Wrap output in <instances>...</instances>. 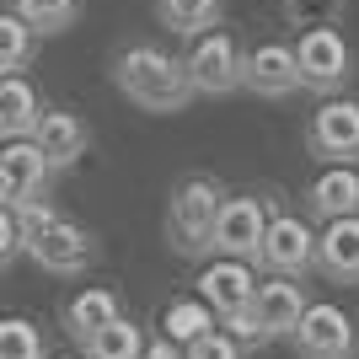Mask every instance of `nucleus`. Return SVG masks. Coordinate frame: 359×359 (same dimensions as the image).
<instances>
[{"label": "nucleus", "instance_id": "19", "mask_svg": "<svg viewBox=\"0 0 359 359\" xmlns=\"http://www.w3.org/2000/svg\"><path fill=\"white\" fill-rule=\"evenodd\" d=\"M0 166H6V172L16 177V188H22L27 198H43L48 177H54V172H48V161H43V150L32 145L27 135H22V140H6V145H0Z\"/></svg>", "mask_w": 359, "mask_h": 359}, {"label": "nucleus", "instance_id": "28", "mask_svg": "<svg viewBox=\"0 0 359 359\" xmlns=\"http://www.w3.org/2000/svg\"><path fill=\"white\" fill-rule=\"evenodd\" d=\"M22 198H27V194H22V188H16V177L6 172V166H0V210H16Z\"/></svg>", "mask_w": 359, "mask_h": 359}, {"label": "nucleus", "instance_id": "4", "mask_svg": "<svg viewBox=\"0 0 359 359\" xmlns=\"http://www.w3.org/2000/svg\"><path fill=\"white\" fill-rule=\"evenodd\" d=\"M290 348L295 359H359V322L332 300H306Z\"/></svg>", "mask_w": 359, "mask_h": 359}, {"label": "nucleus", "instance_id": "7", "mask_svg": "<svg viewBox=\"0 0 359 359\" xmlns=\"http://www.w3.org/2000/svg\"><path fill=\"white\" fill-rule=\"evenodd\" d=\"M269 198L257 194H236V198H220L210 225V252L220 257H241V263H257V247H263V231H269Z\"/></svg>", "mask_w": 359, "mask_h": 359}, {"label": "nucleus", "instance_id": "20", "mask_svg": "<svg viewBox=\"0 0 359 359\" xmlns=\"http://www.w3.org/2000/svg\"><path fill=\"white\" fill-rule=\"evenodd\" d=\"M81 348H86L81 359H140V354H145V327H140V322H129V316L118 311L107 327L91 332Z\"/></svg>", "mask_w": 359, "mask_h": 359}, {"label": "nucleus", "instance_id": "13", "mask_svg": "<svg viewBox=\"0 0 359 359\" xmlns=\"http://www.w3.org/2000/svg\"><path fill=\"white\" fill-rule=\"evenodd\" d=\"M252 290H257V273H252V263H241V257H215L210 269L198 273V300H204L215 316H231V311H241V306H252Z\"/></svg>", "mask_w": 359, "mask_h": 359}, {"label": "nucleus", "instance_id": "6", "mask_svg": "<svg viewBox=\"0 0 359 359\" xmlns=\"http://www.w3.org/2000/svg\"><path fill=\"white\" fill-rule=\"evenodd\" d=\"M295 70H300V86H306V91H316V97H338V91L354 81V54H348L344 32H338V27L300 32Z\"/></svg>", "mask_w": 359, "mask_h": 359}, {"label": "nucleus", "instance_id": "10", "mask_svg": "<svg viewBox=\"0 0 359 359\" xmlns=\"http://www.w3.org/2000/svg\"><path fill=\"white\" fill-rule=\"evenodd\" d=\"M241 91H252L263 102H285L300 91V70H295V48L290 43H257L241 54Z\"/></svg>", "mask_w": 359, "mask_h": 359}, {"label": "nucleus", "instance_id": "22", "mask_svg": "<svg viewBox=\"0 0 359 359\" xmlns=\"http://www.w3.org/2000/svg\"><path fill=\"white\" fill-rule=\"evenodd\" d=\"M215 322H220V316H215L204 300H172V306L161 311V338H172V344H194V338L215 332Z\"/></svg>", "mask_w": 359, "mask_h": 359}, {"label": "nucleus", "instance_id": "17", "mask_svg": "<svg viewBox=\"0 0 359 359\" xmlns=\"http://www.w3.org/2000/svg\"><path fill=\"white\" fill-rule=\"evenodd\" d=\"M225 0H156V22L172 38H198V32L220 27Z\"/></svg>", "mask_w": 359, "mask_h": 359}, {"label": "nucleus", "instance_id": "3", "mask_svg": "<svg viewBox=\"0 0 359 359\" xmlns=\"http://www.w3.org/2000/svg\"><path fill=\"white\" fill-rule=\"evenodd\" d=\"M220 182L194 172V177H182L172 188V204H166V241H172V252L182 257H198L210 252V225H215V210H220Z\"/></svg>", "mask_w": 359, "mask_h": 359}, {"label": "nucleus", "instance_id": "11", "mask_svg": "<svg viewBox=\"0 0 359 359\" xmlns=\"http://www.w3.org/2000/svg\"><path fill=\"white\" fill-rule=\"evenodd\" d=\"M306 311V285L300 279H285V273H273L263 285L252 290V316H257V332H263V344L273 338H290Z\"/></svg>", "mask_w": 359, "mask_h": 359}, {"label": "nucleus", "instance_id": "21", "mask_svg": "<svg viewBox=\"0 0 359 359\" xmlns=\"http://www.w3.org/2000/svg\"><path fill=\"white\" fill-rule=\"evenodd\" d=\"M11 11L38 38H60V32H70L81 22V0H11Z\"/></svg>", "mask_w": 359, "mask_h": 359}, {"label": "nucleus", "instance_id": "23", "mask_svg": "<svg viewBox=\"0 0 359 359\" xmlns=\"http://www.w3.org/2000/svg\"><path fill=\"white\" fill-rule=\"evenodd\" d=\"M32 48H38V32H32L16 11H0V75L27 70Z\"/></svg>", "mask_w": 359, "mask_h": 359}, {"label": "nucleus", "instance_id": "15", "mask_svg": "<svg viewBox=\"0 0 359 359\" xmlns=\"http://www.w3.org/2000/svg\"><path fill=\"white\" fill-rule=\"evenodd\" d=\"M306 210L316 220H338V215H359V172L354 166H327L316 172L306 188Z\"/></svg>", "mask_w": 359, "mask_h": 359}, {"label": "nucleus", "instance_id": "26", "mask_svg": "<svg viewBox=\"0 0 359 359\" xmlns=\"http://www.w3.org/2000/svg\"><path fill=\"white\" fill-rule=\"evenodd\" d=\"M22 257V220L11 210H0V269H11Z\"/></svg>", "mask_w": 359, "mask_h": 359}, {"label": "nucleus", "instance_id": "25", "mask_svg": "<svg viewBox=\"0 0 359 359\" xmlns=\"http://www.w3.org/2000/svg\"><path fill=\"white\" fill-rule=\"evenodd\" d=\"M182 359H247V344H236L231 332H204L194 344H182Z\"/></svg>", "mask_w": 359, "mask_h": 359}, {"label": "nucleus", "instance_id": "9", "mask_svg": "<svg viewBox=\"0 0 359 359\" xmlns=\"http://www.w3.org/2000/svg\"><path fill=\"white\" fill-rule=\"evenodd\" d=\"M257 263L269 273H285V279H306V273L316 269V231L300 220V215H269Z\"/></svg>", "mask_w": 359, "mask_h": 359}, {"label": "nucleus", "instance_id": "29", "mask_svg": "<svg viewBox=\"0 0 359 359\" xmlns=\"http://www.w3.org/2000/svg\"><path fill=\"white\" fill-rule=\"evenodd\" d=\"M43 359H81V354H43Z\"/></svg>", "mask_w": 359, "mask_h": 359}, {"label": "nucleus", "instance_id": "8", "mask_svg": "<svg viewBox=\"0 0 359 359\" xmlns=\"http://www.w3.org/2000/svg\"><path fill=\"white\" fill-rule=\"evenodd\" d=\"M306 150L327 166H359V102L354 97H322L306 123Z\"/></svg>", "mask_w": 359, "mask_h": 359}, {"label": "nucleus", "instance_id": "18", "mask_svg": "<svg viewBox=\"0 0 359 359\" xmlns=\"http://www.w3.org/2000/svg\"><path fill=\"white\" fill-rule=\"evenodd\" d=\"M118 311H123V306H118V295H113V290H81V295L65 300V332H70L75 344H86L91 332L107 327Z\"/></svg>", "mask_w": 359, "mask_h": 359}, {"label": "nucleus", "instance_id": "2", "mask_svg": "<svg viewBox=\"0 0 359 359\" xmlns=\"http://www.w3.org/2000/svg\"><path fill=\"white\" fill-rule=\"evenodd\" d=\"M22 252L43 273L75 279V273H86L97 263V236H91L86 225L65 220L60 210H43V215H32V220H22Z\"/></svg>", "mask_w": 359, "mask_h": 359}, {"label": "nucleus", "instance_id": "5", "mask_svg": "<svg viewBox=\"0 0 359 359\" xmlns=\"http://www.w3.org/2000/svg\"><path fill=\"white\" fill-rule=\"evenodd\" d=\"M188 43L194 48L182 60V75H188L194 97H231V91H241V43L231 32L210 27L198 38H188Z\"/></svg>", "mask_w": 359, "mask_h": 359}, {"label": "nucleus", "instance_id": "16", "mask_svg": "<svg viewBox=\"0 0 359 359\" xmlns=\"http://www.w3.org/2000/svg\"><path fill=\"white\" fill-rule=\"evenodd\" d=\"M43 102H38V91H32L27 75H0V140H22L32 135V123H38Z\"/></svg>", "mask_w": 359, "mask_h": 359}, {"label": "nucleus", "instance_id": "1", "mask_svg": "<svg viewBox=\"0 0 359 359\" xmlns=\"http://www.w3.org/2000/svg\"><path fill=\"white\" fill-rule=\"evenodd\" d=\"M113 86L145 113H182L194 102V86L182 75V60H172L156 43H129L113 60Z\"/></svg>", "mask_w": 359, "mask_h": 359}, {"label": "nucleus", "instance_id": "24", "mask_svg": "<svg viewBox=\"0 0 359 359\" xmlns=\"http://www.w3.org/2000/svg\"><path fill=\"white\" fill-rule=\"evenodd\" d=\"M43 332L27 316H0V359H43Z\"/></svg>", "mask_w": 359, "mask_h": 359}, {"label": "nucleus", "instance_id": "14", "mask_svg": "<svg viewBox=\"0 0 359 359\" xmlns=\"http://www.w3.org/2000/svg\"><path fill=\"white\" fill-rule=\"evenodd\" d=\"M316 273L332 285H359V215H338L316 236Z\"/></svg>", "mask_w": 359, "mask_h": 359}, {"label": "nucleus", "instance_id": "27", "mask_svg": "<svg viewBox=\"0 0 359 359\" xmlns=\"http://www.w3.org/2000/svg\"><path fill=\"white\" fill-rule=\"evenodd\" d=\"M140 359H182V344H172V338H145V354Z\"/></svg>", "mask_w": 359, "mask_h": 359}, {"label": "nucleus", "instance_id": "12", "mask_svg": "<svg viewBox=\"0 0 359 359\" xmlns=\"http://www.w3.org/2000/svg\"><path fill=\"white\" fill-rule=\"evenodd\" d=\"M27 140L43 150L48 172H65V166H75V161H81V156L91 150V129L75 118V113H60V107H43Z\"/></svg>", "mask_w": 359, "mask_h": 359}]
</instances>
